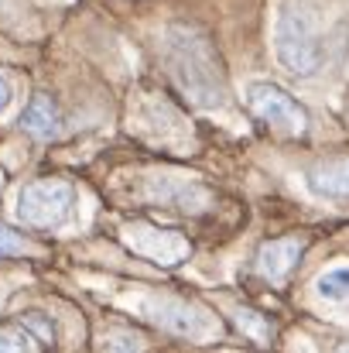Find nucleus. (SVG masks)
<instances>
[{"label":"nucleus","mask_w":349,"mask_h":353,"mask_svg":"<svg viewBox=\"0 0 349 353\" xmlns=\"http://www.w3.org/2000/svg\"><path fill=\"white\" fill-rule=\"evenodd\" d=\"M298 257H302V240H295V236L267 240V243L257 250V271H260L264 278L277 281V278H284V274L295 268Z\"/></svg>","instance_id":"423d86ee"},{"label":"nucleus","mask_w":349,"mask_h":353,"mask_svg":"<svg viewBox=\"0 0 349 353\" xmlns=\"http://www.w3.org/2000/svg\"><path fill=\"white\" fill-rule=\"evenodd\" d=\"M336 353H349V343H343V347H339V350H336Z\"/></svg>","instance_id":"2eb2a0df"},{"label":"nucleus","mask_w":349,"mask_h":353,"mask_svg":"<svg viewBox=\"0 0 349 353\" xmlns=\"http://www.w3.org/2000/svg\"><path fill=\"white\" fill-rule=\"evenodd\" d=\"M0 353H31V336L21 326H0Z\"/></svg>","instance_id":"9b49d317"},{"label":"nucleus","mask_w":349,"mask_h":353,"mask_svg":"<svg viewBox=\"0 0 349 353\" xmlns=\"http://www.w3.org/2000/svg\"><path fill=\"white\" fill-rule=\"evenodd\" d=\"M72 210V185L59 182V179H41V182H28L17 192V220L38 230H52L62 227L69 220Z\"/></svg>","instance_id":"7ed1b4c3"},{"label":"nucleus","mask_w":349,"mask_h":353,"mask_svg":"<svg viewBox=\"0 0 349 353\" xmlns=\"http://www.w3.org/2000/svg\"><path fill=\"white\" fill-rule=\"evenodd\" d=\"M154 319H158L161 326L175 330V333H185V336H199V333H202L199 316H195L192 309H185V305H165V309H161Z\"/></svg>","instance_id":"1a4fd4ad"},{"label":"nucleus","mask_w":349,"mask_h":353,"mask_svg":"<svg viewBox=\"0 0 349 353\" xmlns=\"http://www.w3.org/2000/svg\"><path fill=\"white\" fill-rule=\"evenodd\" d=\"M315 292L326 302H346L349 299V268H329L315 278Z\"/></svg>","instance_id":"6e6552de"},{"label":"nucleus","mask_w":349,"mask_h":353,"mask_svg":"<svg viewBox=\"0 0 349 353\" xmlns=\"http://www.w3.org/2000/svg\"><path fill=\"white\" fill-rule=\"evenodd\" d=\"M28 250V243L21 240V236L14 234V230H7V227H0V257H7V254H24Z\"/></svg>","instance_id":"ddd939ff"},{"label":"nucleus","mask_w":349,"mask_h":353,"mask_svg":"<svg viewBox=\"0 0 349 353\" xmlns=\"http://www.w3.org/2000/svg\"><path fill=\"white\" fill-rule=\"evenodd\" d=\"M246 107L271 127H281L288 134H305L308 130V114L305 107L281 90L277 83H250L246 86Z\"/></svg>","instance_id":"20e7f679"},{"label":"nucleus","mask_w":349,"mask_h":353,"mask_svg":"<svg viewBox=\"0 0 349 353\" xmlns=\"http://www.w3.org/2000/svg\"><path fill=\"white\" fill-rule=\"evenodd\" d=\"M21 330H24L28 336H34L38 343L55 347V323H52L45 312H24V316H21Z\"/></svg>","instance_id":"9d476101"},{"label":"nucleus","mask_w":349,"mask_h":353,"mask_svg":"<svg viewBox=\"0 0 349 353\" xmlns=\"http://www.w3.org/2000/svg\"><path fill=\"white\" fill-rule=\"evenodd\" d=\"M21 127H24L28 134L41 137V141L55 137V134H59V127H62V117H59L55 100H52V97H45V93L31 97V103H28V110H24V117H21Z\"/></svg>","instance_id":"0eeeda50"},{"label":"nucleus","mask_w":349,"mask_h":353,"mask_svg":"<svg viewBox=\"0 0 349 353\" xmlns=\"http://www.w3.org/2000/svg\"><path fill=\"white\" fill-rule=\"evenodd\" d=\"M165 55L171 65L175 83L199 103V107H220L226 97V83H223V65L216 48L209 45V38L195 28L175 24L165 34Z\"/></svg>","instance_id":"f257e3e1"},{"label":"nucleus","mask_w":349,"mask_h":353,"mask_svg":"<svg viewBox=\"0 0 349 353\" xmlns=\"http://www.w3.org/2000/svg\"><path fill=\"white\" fill-rule=\"evenodd\" d=\"M305 185L312 196L319 199H332V203H349V158H332V161H319L305 172Z\"/></svg>","instance_id":"39448f33"},{"label":"nucleus","mask_w":349,"mask_h":353,"mask_svg":"<svg viewBox=\"0 0 349 353\" xmlns=\"http://www.w3.org/2000/svg\"><path fill=\"white\" fill-rule=\"evenodd\" d=\"M274 55L281 69H288L298 79H308L326 62V45L315 24V14L302 0H288L277 10L274 21Z\"/></svg>","instance_id":"f03ea898"},{"label":"nucleus","mask_w":349,"mask_h":353,"mask_svg":"<svg viewBox=\"0 0 349 353\" xmlns=\"http://www.w3.org/2000/svg\"><path fill=\"white\" fill-rule=\"evenodd\" d=\"M103 353H144V343L134 333H110L103 340Z\"/></svg>","instance_id":"f8f14e48"},{"label":"nucleus","mask_w":349,"mask_h":353,"mask_svg":"<svg viewBox=\"0 0 349 353\" xmlns=\"http://www.w3.org/2000/svg\"><path fill=\"white\" fill-rule=\"evenodd\" d=\"M10 100H14V90H10V83H7V76H0V114L10 107Z\"/></svg>","instance_id":"4468645a"}]
</instances>
